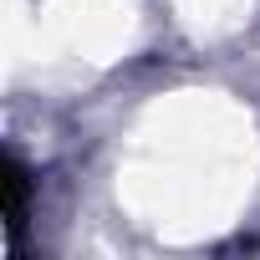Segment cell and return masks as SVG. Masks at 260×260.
<instances>
[{
	"mask_svg": "<svg viewBox=\"0 0 260 260\" xmlns=\"http://www.w3.org/2000/svg\"><path fill=\"white\" fill-rule=\"evenodd\" d=\"M21 219H26V174L16 158H6V235L11 240L21 235Z\"/></svg>",
	"mask_w": 260,
	"mask_h": 260,
	"instance_id": "cell-1",
	"label": "cell"
}]
</instances>
